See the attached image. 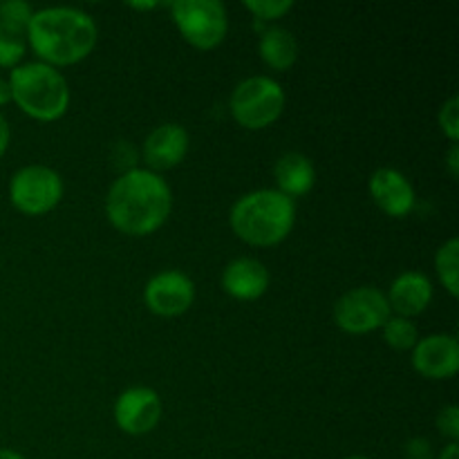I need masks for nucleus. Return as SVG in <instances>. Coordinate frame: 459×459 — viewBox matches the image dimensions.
<instances>
[{
  "instance_id": "obj_27",
  "label": "nucleus",
  "mask_w": 459,
  "mask_h": 459,
  "mask_svg": "<svg viewBox=\"0 0 459 459\" xmlns=\"http://www.w3.org/2000/svg\"><path fill=\"white\" fill-rule=\"evenodd\" d=\"M446 170H448V175H451L453 179H455L459 175V146H457V143H451V148H448Z\"/></svg>"
},
{
  "instance_id": "obj_31",
  "label": "nucleus",
  "mask_w": 459,
  "mask_h": 459,
  "mask_svg": "<svg viewBox=\"0 0 459 459\" xmlns=\"http://www.w3.org/2000/svg\"><path fill=\"white\" fill-rule=\"evenodd\" d=\"M0 459H27V457L21 455L18 451H12V448H0Z\"/></svg>"
},
{
  "instance_id": "obj_4",
  "label": "nucleus",
  "mask_w": 459,
  "mask_h": 459,
  "mask_svg": "<svg viewBox=\"0 0 459 459\" xmlns=\"http://www.w3.org/2000/svg\"><path fill=\"white\" fill-rule=\"evenodd\" d=\"M12 101L36 121H56L72 101L70 83L56 67L40 61H27L13 67L7 76Z\"/></svg>"
},
{
  "instance_id": "obj_5",
  "label": "nucleus",
  "mask_w": 459,
  "mask_h": 459,
  "mask_svg": "<svg viewBox=\"0 0 459 459\" xmlns=\"http://www.w3.org/2000/svg\"><path fill=\"white\" fill-rule=\"evenodd\" d=\"M285 90L273 76L255 74L242 79L229 97V112L245 130H264L285 112Z\"/></svg>"
},
{
  "instance_id": "obj_25",
  "label": "nucleus",
  "mask_w": 459,
  "mask_h": 459,
  "mask_svg": "<svg viewBox=\"0 0 459 459\" xmlns=\"http://www.w3.org/2000/svg\"><path fill=\"white\" fill-rule=\"evenodd\" d=\"M408 459H435L433 444L424 437H415L406 444Z\"/></svg>"
},
{
  "instance_id": "obj_1",
  "label": "nucleus",
  "mask_w": 459,
  "mask_h": 459,
  "mask_svg": "<svg viewBox=\"0 0 459 459\" xmlns=\"http://www.w3.org/2000/svg\"><path fill=\"white\" fill-rule=\"evenodd\" d=\"M173 211V191L160 173L128 169L106 193V215L119 233L146 238L160 231Z\"/></svg>"
},
{
  "instance_id": "obj_3",
  "label": "nucleus",
  "mask_w": 459,
  "mask_h": 459,
  "mask_svg": "<svg viewBox=\"0 0 459 459\" xmlns=\"http://www.w3.org/2000/svg\"><path fill=\"white\" fill-rule=\"evenodd\" d=\"M296 224V202L276 188H255L233 202L229 227L238 240L251 247H276L290 238Z\"/></svg>"
},
{
  "instance_id": "obj_15",
  "label": "nucleus",
  "mask_w": 459,
  "mask_h": 459,
  "mask_svg": "<svg viewBox=\"0 0 459 459\" xmlns=\"http://www.w3.org/2000/svg\"><path fill=\"white\" fill-rule=\"evenodd\" d=\"M220 285L231 299L249 303V300H258L267 294L269 285H272V276H269V269L258 258L242 255V258L231 260L222 269Z\"/></svg>"
},
{
  "instance_id": "obj_2",
  "label": "nucleus",
  "mask_w": 459,
  "mask_h": 459,
  "mask_svg": "<svg viewBox=\"0 0 459 459\" xmlns=\"http://www.w3.org/2000/svg\"><path fill=\"white\" fill-rule=\"evenodd\" d=\"M27 48L52 67L74 65L92 54L99 40L97 21L79 7L34 9L27 25Z\"/></svg>"
},
{
  "instance_id": "obj_10",
  "label": "nucleus",
  "mask_w": 459,
  "mask_h": 459,
  "mask_svg": "<svg viewBox=\"0 0 459 459\" xmlns=\"http://www.w3.org/2000/svg\"><path fill=\"white\" fill-rule=\"evenodd\" d=\"M143 303L155 316H182L195 303V282L179 269H164L146 282Z\"/></svg>"
},
{
  "instance_id": "obj_9",
  "label": "nucleus",
  "mask_w": 459,
  "mask_h": 459,
  "mask_svg": "<svg viewBox=\"0 0 459 459\" xmlns=\"http://www.w3.org/2000/svg\"><path fill=\"white\" fill-rule=\"evenodd\" d=\"M161 412H164V403H161L157 390L148 388V385H130L117 397L115 406H112L115 424L133 437L152 433L160 426Z\"/></svg>"
},
{
  "instance_id": "obj_20",
  "label": "nucleus",
  "mask_w": 459,
  "mask_h": 459,
  "mask_svg": "<svg viewBox=\"0 0 459 459\" xmlns=\"http://www.w3.org/2000/svg\"><path fill=\"white\" fill-rule=\"evenodd\" d=\"M27 54V36L25 31L12 30V27L0 25V67L13 70L22 63Z\"/></svg>"
},
{
  "instance_id": "obj_22",
  "label": "nucleus",
  "mask_w": 459,
  "mask_h": 459,
  "mask_svg": "<svg viewBox=\"0 0 459 459\" xmlns=\"http://www.w3.org/2000/svg\"><path fill=\"white\" fill-rule=\"evenodd\" d=\"M245 9H249L258 21H281L294 9V0H245Z\"/></svg>"
},
{
  "instance_id": "obj_21",
  "label": "nucleus",
  "mask_w": 459,
  "mask_h": 459,
  "mask_svg": "<svg viewBox=\"0 0 459 459\" xmlns=\"http://www.w3.org/2000/svg\"><path fill=\"white\" fill-rule=\"evenodd\" d=\"M31 13H34V9L25 0H3L0 3V25L12 27V30L18 31H27Z\"/></svg>"
},
{
  "instance_id": "obj_24",
  "label": "nucleus",
  "mask_w": 459,
  "mask_h": 459,
  "mask_svg": "<svg viewBox=\"0 0 459 459\" xmlns=\"http://www.w3.org/2000/svg\"><path fill=\"white\" fill-rule=\"evenodd\" d=\"M435 426H437L439 433L448 439V442H457L459 439V406L455 403H448L435 417Z\"/></svg>"
},
{
  "instance_id": "obj_28",
  "label": "nucleus",
  "mask_w": 459,
  "mask_h": 459,
  "mask_svg": "<svg viewBox=\"0 0 459 459\" xmlns=\"http://www.w3.org/2000/svg\"><path fill=\"white\" fill-rule=\"evenodd\" d=\"M435 459H459V444L457 442H448L442 451L435 455Z\"/></svg>"
},
{
  "instance_id": "obj_16",
  "label": "nucleus",
  "mask_w": 459,
  "mask_h": 459,
  "mask_svg": "<svg viewBox=\"0 0 459 459\" xmlns=\"http://www.w3.org/2000/svg\"><path fill=\"white\" fill-rule=\"evenodd\" d=\"M273 182L276 191L296 202L299 197L307 195L316 184V166L305 152L290 151L278 157L273 164Z\"/></svg>"
},
{
  "instance_id": "obj_6",
  "label": "nucleus",
  "mask_w": 459,
  "mask_h": 459,
  "mask_svg": "<svg viewBox=\"0 0 459 459\" xmlns=\"http://www.w3.org/2000/svg\"><path fill=\"white\" fill-rule=\"evenodd\" d=\"M63 193L65 184L61 175L43 164L22 166L9 179V202L18 213L30 218H39L56 209Z\"/></svg>"
},
{
  "instance_id": "obj_29",
  "label": "nucleus",
  "mask_w": 459,
  "mask_h": 459,
  "mask_svg": "<svg viewBox=\"0 0 459 459\" xmlns=\"http://www.w3.org/2000/svg\"><path fill=\"white\" fill-rule=\"evenodd\" d=\"M12 103V88H9V81L0 76V108Z\"/></svg>"
},
{
  "instance_id": "obj_32",
  "label": "nucleus",
  "mask_w": 459,
  "mask_h": 459,
  "mask_svg": "<svg viewBox=\"0 0 459 459\" xmlns=\"http://www.w3.org/2000/svg\"><path fill=\"white\" fill-rule=\"evenodd\" d=\"M345 459H370V457H366V455H350V457H345Z\"/></svg>"
},
{
  "instance_id": "obj_7",
  "label": "nucleus",
  "mask_w": 459,
  "mask_h": 459,
  "mask_svg": "<svg viewBox=\"0 0 459 459\" xmlns=\"http://www.w3.org/2000/svg\"><path fill=\"white\" fill-rule=\"evenodd\" d=\"M170 16L182 39L195 49H215L229 31V13L220 0H178Z\"/></svg>"
},
{
  "instance_id": "obj_17",
  "label": "nucleus",
  "mask_w": 459,
  "mask_h": 459,
  "mask_svg": "<svg viewBox=\"0 0 459 459\" xmlns=\"http://www.w3.org/2000/svg\"><path fill=\"white\" fill-rule=\"evenodd\" d=\"M258 56L272 70H291L296 61H299V40H296V36L287 27L273 25L260 34Z\"/></svg>"
},
{
  "instance_id": "obj_13",
  "label": "nucleus",
  "mask_w": 459,
  "mask_h": 459,
  "mask_svg": "<svg viewBox=\"0 0 459 459\" xmlns=\"http://www.w3.org/2000/svg\"><path fill=\"white\" fill-rule=\"evenodd\" d=\"M191 148V137L182 124H161L146 134L142 146L146 169L152 173L170 170L182 164Z\"/></svg>"
},
{
  "instance_id": "obj_30",
  "label": "nucleus",
  "mask_w": 459,
  "mask_h": 459,
  "mask_svg": "<svg viewBox=\"0 0 459 459\" xmlns=\"http://www.w3.org/2000/svg\"><path fill=\"white\" fill-rule=\"evenodd\" d=\"M128 7L134 9V12H148V9L160 7V3H155V0H151V3H128Z\"/></svg>"
},
{
  "instance_id": "obj_8",
  "label": "nucleus",
  "mask_w": 459,
  "mask_h": 459,
  "mask_svg": "<svg viewBox=\"0 0 459 459\" xmlns=\"http://www.w3.org/2000/svg\"><path fill=\"white\" fill-rule=\"evenodd\" d=\"M390 316H393V312H390L385 291L375 285L352 287L345 294H341L332 307L334 325L352 336H363L381 330Z\"/></svg>"
},
{
  "instance_id": "obj_26",
  "label": "nucleus",
  "mask_w": 459,
  "mask_h": 459,
  "mask_svg": "<svg viewBox=\"0 0 459 459\" xmlns=\"http://www.w3.org/2000/svg\"><path fill=\"white\" fill-rule=\"evenodd\" d=\"M9 143H12V126H9V121L4 119V115L0 112V160H3L4 152H7Z\"/></svg>"
},
{
  "instance_id": "obj_11",
  "label": "nucleus",
  "mask_w": 459,
  "mask_h": 459,
  "mask_svg": "<svg viewBox=\"0 0 459 459\" xmlns=\"http://www.w3.org/2000/svg\"><path fill=\"white\" fill-rule=\"evenodd\" d=\"M417 375L430 381H448L459 370V341L453 334H429L411 350Z\"/></svg>"
},
{
  "instance_id": "obj_12",
  "label": "nucleus",
  "mask_w": 459,
  "mask_h": 459,
  "mask_svg": "<svg viewBox=\"0 0 459 459\" xmlns=\"http://www.w3.org/2000/svg\"><path fill=\"white\" fill-rule=\"evenodd\" d=\"M368 191L372 202L384 211L388 218L402 220L412 213L417 204V193L411 179L397 169L381 166L368 179Z\"/></svg>"
},
{
  "instance_id": "obj_18",
  "label": "nucleus",
  "mask_w": 459,
  "mask_h": 459,
  "mask_svg": "<svg viewBox=\"0 0 459 459\" xmlns=\"http://www.w3.org/2000/svg\"><path fill=\"white\" fill-rule=\"evenodd\" d=\"M435 273L444 290L457 299L459 296V240L448 238L435 254Z\"/></svg>"
},
{
  "instance_id": "obj_23",
  "label": "nucleus",
  "mask_w": 459,
  "mask_h": 459,
  "mask_svg": "<svg viewBox=\"0 0 459 459\" xmlns=\"http://www.w3.org/2000/svg\"><path fill=\"white\" fill-rule=\"evenodd\" d=\"M437 124H439V130L444 133V137H446L451 143H457L459 139V97L457 94H453V97H448L446 101L442 103V108H439L437 112Z\"/></svg>"
},
{
  "instance_id": "obj_14",
  "label": "nucleus",
  "mask_w": 459,
  "mask_h": 459,
  "mask_svg": "<svg viewBox=\"0 0 459 459\" xmlns=\"http://www.w3.org/2000/svg\"><path fill=\"white\" fill-rule=\"evenodd\" d=\"M433 282L426 276L424 272H402L393 282H390L388 291H385V299H388L390 312L394 316L403 318H415L420 314H424L426 309L433 303Z\"/></svg>"
},
{
  "instance_id": "obj_33",
  "label": "nucleus",
  "mask_w": 459,
  "mask_h": 459,
  "mask_svg": "<svg viewBox=\"0 0 459 459\" xmlns=\"http://www.w3.org/2000/svg\"><path fill=\"white\" fill-rule=\"evenodd\" d=\"M0 263H3V258H0Z\"/></svg>"
},
{
  "instance_id": "obj_19",
  "label": "nucleus",
  "mask_w": 459,
  "mask_h": 459,
  "mask_svg": "<svg viewBox=\"0 0 459 459\" xmlns=\"http://www.w3.org/2000/svg\"><path fill=\"white\" fill-rule=\"evenodd\" d=\"M381 334H384L385 345H390V348L397 350V352H411L417 345V341L421 339L420 327L415 325V321L403 316H394V314L385 321V325L381 327Z\"/></svg>"
}]
</instances>
